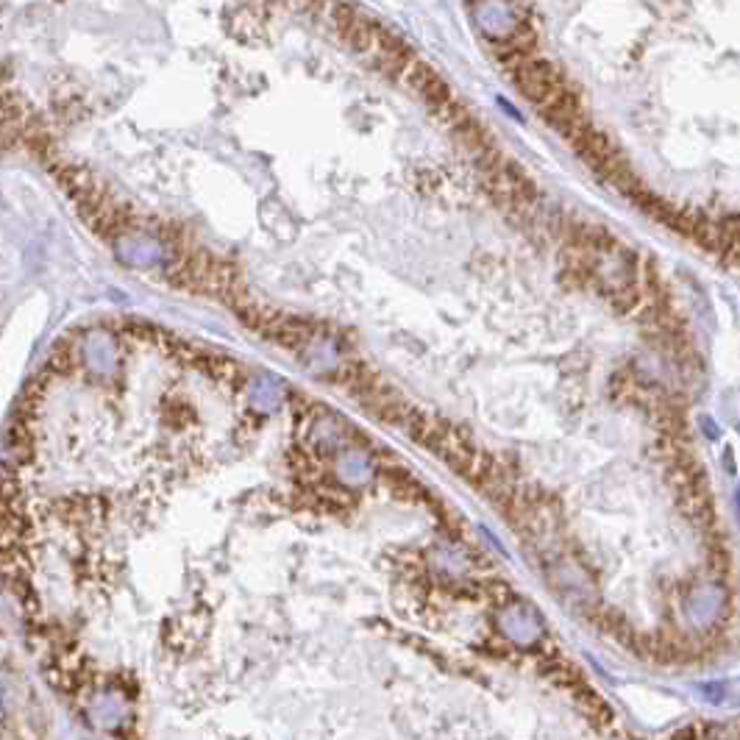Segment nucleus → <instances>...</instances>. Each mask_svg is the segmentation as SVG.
I'll use <instances>...</instances> for the list:
<instances>
[{
  "instance_id": "obj_2",
  "label": "nucleus",
  "mask_w": 740,
  "mask_h": 740,
  "mask_svg": "<svg viewBox=\"0 0 740 740\" xmlns=\"http://www.w3.org/2000/svg\"><path fill=\"white\" fill-rule=\"evenodd\" d=\"M114 257L126 264V268H157L164 262L168 251L157 237L146 234V231H126L114 240Z\"/></svg>"
},
{
  "instance_id": "obj_1",
  "label": "nucleus",
  "mask_w": 740,
  "mask_h": 740,
  "mask_svg": "<svg viewBox=\"0 0 740 740\" xmlns=\"http://www.w3.org/2000/svg\"><path fill=\"white\" fill-rule=\"evenodd\" d=\"M471 20L490 42H510L521 31V18L510 0H473Z\"/></svg>"
}]
</instances>
